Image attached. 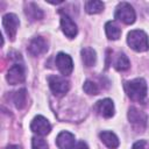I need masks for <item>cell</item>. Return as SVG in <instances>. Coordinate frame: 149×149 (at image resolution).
I'll list each match as a JSON object with an SVG mask.
<instances>
[{"mask_svg": "<svg viewBox=\"0 0 149 149\" xmlns=\"http://www.w3.org/2000/svg\"><path fill=\"white\" fill-rule=\"evenodd\" d=\"M127 95L137 102H143L147 97V83L143 78H136L125 84Z\"/></svg>", "mask_w": 149, "mask_h": 149, "instance_id": "6da1fadb", "label": "cell"}, {"mask_svg": "<svg viewBox=\"0 0 149 149\" xmlns=\"http://www.w3.org/2000/svg\"><path fill=\"white\" fill-rule=\"evenodd\" d=\"M127 43L133 50L137 52H143L149 49L148 36L143 30H140V29H135L128 33Z\"/></svg>", "mask_w": 149, "mask_h": 149, "instance_id": "7a4b0ae2", "label": "cell"}, {"mask_svg": "<svg viewBox=\"0 0 149 149\" xmlns=\"http://www.w3.org/2000/svg\"><path fill=\"white\" fill-rule=\"evenodd\" d=\"M115 19L126 23V24H132L135 22L136 19V14L134 8L128 3V2H120L116 6L115 9V14H114Z\"/></svg>", "mask_w": 149, "mask_h": 149, "instance_id": "3957f363", "label": "cell"}, {"mask_svg": "<svg viewBox=\"0 0 149 149\" xmlns=\"http://www.w3.org/2000/svg\"><path fill=\"white\" fill-rule=\"evenodd\" d=\"M48 84H49L51 92L57 97L64 95L70 88L69 81L64 77H61V76H55V74L49 76L48 77Z\"/></svg>", "mask_w": 149, "mask_h": 149, "instance_id": "277c9868", "label": "cell"}, {"mask_svg": "<svg viewBox=\"0 0 149 149\" xmlns=\"http://www.w3.org/2000/svg\"><path fill=\"white\" fill-rule=\"evenodd\" d=\"M19 26H20V20L15 14L8 13V14L2 16V27H3L7 36L10 40L15 38V35H16Z\"/></svg>", "mask_w": 149, "mask_h": 149, "instance_id": "5b68a950", "label": "cell"}, {"mask_svg": "<svg viewBox=\"0 0 149 149\" xmlns=\"http://www.w3.org/2000/svg\"><path fill=\"white\" fill-rule=\"evenodd\" d=\"M128 120L136 130H142L147 126L148 118H147V114L143 113L142 111L135 107H130L128 111Z\"/></svg>", "mask_w": 149, "mask_h": 149, "instance_id": "8992f818", "label": "cell"}, {"mask_svg": "<svg viewBox=\"0 0 149 149\" xmlns=\"http://www.w3.org/2000/svg\"><path fill=\"white\" fill-rule=\"evenodd\" d=\"M6 79L10 85H16V84L24 81L26 79L24 66L22 64H14L12 68H9L6 74Z\"/></svg>", "mask_w": 149, "mask_h": 149, "instance_id": "52a82bcc", "label": "cell"}, {"mask_svg": "<svg viewBox=\"0 0 149 149\" xmlns=\"http://www.w3.org/2000/svg\"><path fill=\"white\" fill-rule=\"evenodd\" d=\"M55 63H56L57 69H58V70L61 71V73L64 74V76H69V74L72 72V70H73V62H72V58H71L68 54L59 52V54L56 56Z\"/></svg>", "mask_w": 149, "mask_h": 149, "instance_id": "ba28073f", "label": "cell"}, {"mask_svg": "<svg viewBox=\"0 0 149 149\" xmlns=\"http://www.w3.org/2000/svg\"><path fill=\"white\" fill-rule=\"evenodd\" d=\"M30 129L36 133L37 135H47L50 133L51 130V125L49 123V121L42 116V115H37L33 119L31 123H30Z\"/></svg>", "mask_w": 149, "mask_h": 149, "instance_id": "9c48e42d", "label": "cell"}, {"mask_svg": "<svg viewBox=\"0 0 149 149\" xmlns=\"http://www.w3.org/2000/svg\"><path fill=\"white\" fill-rule=\"evenodd\" d=\"M48 50V44L45 42V40L41 36H36L34 37L29 45H28V52L31 55V56H40V55H43L45 54Z\"/></svg>", "mask_w": 149, "mask_h": 149, "instance_id": "30bf717a", "label": "cell"}, {"mask_svg": "<svg viewBox=\"0 0 149 149\" xmlns=\"http://www.w3.org/2000/svg\"><path fill=\"white\" fill-rule=\"evenodd\" d=\"M61 28L63 30V33L69 37V38H73L77 33V24L72 21V19L68 15H62L61 16Z\"/></svg>", "mask_w": 149, "mask_h": 149, "instance_id": "8fae6325", "label": "cell"}, {"mask_svg": "<svg viewBox=\"0 0 149 149\" xmlns=\"http://www.w3.org/2000/svg\"><path fill=\"white\" fill-rule=\"evenodd\" d=\"M74 141V135L70 132H61L56 139V143L59 149H73Z\"/></svg>", "mask_w": 149, "mask_h": 149, "instance_id": "7c38bea8", "label": "cell"}, {"mask_svg": "<svg viewBox=\"0 0 149 149\" xmlns=\"http://www.w3.org/2000/svg\"><path fill=\"white\" fill-rule=\"evenodd\" d=\"M95 108H97L98 113L104 118H111L114 115V104L108 98L99 100L95 105Z\"/></svg>", "mask_w": 149, "mask_h": 149, "instance_id": "4fadbf2b", "label": "cell"}, {"mask_svg": "<svg viewBox=\"0 0 149 149\" xmlns=\"http://www.w3.org/2000/svg\"><path fill=\"white\" fill-rule=\"evenodd\" d=\"M24 13L26 15L28 16L29 20L31 21H37V20H41L43 17V12L42 9L34 2H28L26 5V8H24Z\"/></svg>", "mask_w": 149, "mask_h": 149, "instance_id": "5bb4252c", "label": "cell"}, {"mask_svg": "<svg viewBox=\"0 0 149 149\" xmlns=\"http://www.w3.org/2000/svg\"><path fill=\"white\" fill-rule=\"evenodd\" d=\"M99 137H100V140H101L109 149H115V148H118L119 144H120L118 136H116L114 133H112V132H107V130H106V132H101V133L99 134Z\"/></svg>", "mask_w": 149, "mask_h": 149, "instance_id": "9a60e30c", "label": "cell"}, {"mask_svg": "<svg viewBox=\"0 0 149 149\" xmlns=\"http://www.w3.org/2000/svg\"><path fill=\"white\" fill-rule=\"evenodd\" d=\"M80 55H81V59H83V63L85 64V66H93L95 64L97 54L92 48L87 47V48L81 49Z\"/></svg>", "mask_w": 149, "mask_h": 149, "instance_id": "2e32d148", "label": "cell"}, {"mask_svg": "<svg viewBox=\"0 0 149 149\" xmlns=\"http://www.w3.org/2000/svg\"><path fill=\"white\" fill-rule=\"evenodd\" d=\"M105 30H106V35L109 40H118L121 35V29L119 28V26L115 23V22H112V21H108L106 24H105Z\"/></svg>", "mask_w": 149, "mask_h": 149, "instance_id": "e0dca14e", "label": "cell"}, {"mask_svg": "<svg viewBox=\"0 0 149 149\" xmlns=\"http://www.w3.org/2000/svg\"><path fill=\"white\" fill-rule=\"evenodd\" d=\"M13 102L17 109H22L27 105V91L26 88L17 90L13 95Z\"/></svg>", "mask_w": 149, "mask_h": 149, "instance_id": "ac0fdd59", "label": "cell"}, {"mask_svg": "<svg viewBox=\"0 0 149 149\" xmlns=\"http://www.w3.org/2000/svg\"><path fill=\"white\" fill-rule=\"evenodd\" d=\"M130 66V62L128 57L125 54H118L115 61H114V68L118 71H126Z\"/></svg>", "mask_w": 149, "mask_h": 149, "instance_id": "d6986e66", "label": "cell"}, {"mask_svg": "<svg viewBox=\"0 0 149 149\" xmlns=\"http://www.w3.org/2000/svg\"><path fill=\"white\" fill-rule=\"evenodd\" d=\"M104 7H105L104 2L98 0H91L85 2V10L88 14H98L104 10Z\"/></svg>", "mask_w": 149, "mask_h": 149, "instance_id": "ffe728a7", "label": "cell"}, {"mask_svg": "<svg viewBox=\"0 0 149 149\" xmlns=\"http://www.w3.org/2000/svg\"><path fill=\"white\" fill-rule=\"evenodd\" d=\"M83 90L87 93V94H91V95H95L99 93V88L97 86L95 83L91 81V80H86L84 83V86H83Z\"/></svg>", "mask_w": 149, "mask_h": 149, "instance_id": "44dd1931", "label": "cell"}, {"mask_svg": "<svg viewBox=\"0 0 149 149\" xmlns=\"http://www.w3.org/2000/svg\"><path fill=\"white\" fill-rule=\"evenodd\" d=\"M31 148L33 149H49L47 141L42 137H33L31 140Z\"/></svg>", "mask_w": 149, "mask_h": 149, "instance_id": "7402d4cb", "label": "cell"}, {"mask_svg": "<svg viewBox=\"0 0 149 149\" xmlns=\"http://www.w3.org/2000/svg\"><path fill=\"white\" fill-rule=\"evenodd\" d=\"M144 146H146V141H137L134 143V146L132 147V149H144Z\"/></svg>", "mask_w": 149, "mask_h": 149, "instance_id": "603a6c76", "label": "cell"}, {"mask_svg": "<svg viewBox=\"0 0 149 149\" xmlns=\"http://www.w3.org/2000/svg\"><path fill=\"white\" fill-rule=\"evenodd\" d=\"M74 149H88V146H87L84 141H80V142L77 143V146H76Z\"/></svg>", "mask_w": 149, "mask_h": 149, "instance_id": "cb8c5ba5", "label": "cell"}, {"mask_svg": "<svg viewBox=\"0 0 149 149\" xmlns=\"http://www.w3.org/2000/svg\"><path fill=\"white\" fill-rule=\"evenodd\" d=\"M6 149H21L19 146H14V144H12V146H8Z\"/></svg>", "mask_w": 149, "mask_h": 149, "instance_id": "d4e9b609", "label": "cell"}]
</instances>
